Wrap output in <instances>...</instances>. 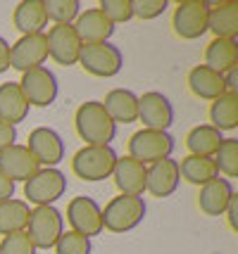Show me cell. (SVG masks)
Listing matches in <instances>:
<instances>
[{"mask_svg":"<svg viewBox=\"0 0 238 254\" xmlns=\"http://www.w3.org/2000/svg\"><path fill=\"white\" fill-rule=\"evenodd\" d=\"M212 162L217 166V174H224L229 178L238 176V140L236 138H224V143L219 145L215 155H212Z\"/></svg>","mask_w":238,"mask_h":254,"instance_id":"f546056e","label":"cell"},{"mask_svg":"<svg viewBox=\"0 0 238 254\" xmlns=\"http://www.w3.org/2000/svg\"><path fill=\"white\" fill-rule=\"evenodd\" d=\"M146 219V202L143 197L117 195L102 209V231L110 233H129L141 226Z\"/></svg>","mask_w":238,"mask_h":254,"instance_id":"3957f363","label":"cell"},{"mask_svg":"<svg viewBox=\"0 0 238 254\" xmlns=\"http://www.w3.org/2000/svg\"><path fill=\"white\" fill-rule=\"evenodd\" d=\"M26 150L34 155L41 169H57V164L65 159V140L50 126H38L29 133Z\"/></svg>","mask_w":238,"mask_h":254,"instance_id":"8fae6325","label":"cell"},{"mask_svg":"<svg viewBox=\"0 0 238 254\" xmlns=\"http://www.w3.org/2000/svg\"><path fill=\"white\" fill-rule=\"evenodd\" d=\"M46 17L53 24H74V19L81 14L79 0H43Z\"/></svg>","mask_w":238,"mask_h":254,"instance_id":"4dcf8cb0","label":"cell"},{"mask_svg":"<svg viewBox=\"0 0 238 254\" xmlns=\"http://www.w3.org/2000/svg\"><path fill=\"white\" fill-rule=\"evenodd\" d=\"M146 169L141 162L131 157H117V164L112 169V181L119 195H131V197H143L146 192Z\"/></svg>","mask_w":238,"mask_h":254,"instance_id":"e0dca14e","label":"cell"},{"mask_svg":"<svg viewBox=\"0 0 238 254\" xmlns=\"http://www.w3.org/2000/svg\"><path fill=\"white\" fill-rule=\"evenodd\" d=\"M83 71H88L91 76L98 78H112L122 71L124 66V55L122 50L112 43H93V45H81L79 62Z\"/></svg>","mask_w":238,"mask_h":254,"instance_id":"52a82bcc","label":"cell"},{"mask_svg":"<svg viewBox=\"0 0 238 254\" xmlns=\"http://www.w3.org/2000/svg\"><path fill=\"white\" fill-rule=\"evenodd\" d=\"M98 10L117 26V24H124L129 19H134V12H131V0H100Z\"/></svg>","mask_w":238,"mask_h":254,"instance_id":"d6a6232c","label":"cell"},{"mask_svg":"<svg viewBox=\"0 0 238 254\" xmlns=\"http://www.w3.org/2000/svg\"><path fill=\"white\" fill-rule=\"evenodd\" d=\"M234 186L227 178H212L210 183L200 186V192H198V207L205 216H224L229 202L234 197Z\"/></svg>","mask_w":238,"mask_h":254,"instance_id":"d6986e66","label":"cell"},{"mask_svg":"<svg viewBox=\"0 0 238 254\" xmlns=\"http://www.w3.org/2000/svg\"><path fill=\"white\" fill-rule=\"evenodd\" d=\"M207 31L215 33V38L236 41V36H238V2H234V0H224V2L210 5Z\"/></svg>","mask_w":238,"mask_h":254,"instance_id":"44dd1931","label":"cell"},{"mask_svg":"<svg viewBox=\"0 0 238 254\" xmlns=\"http://www.w3.org/2000/svg\"><path fill=\"white\" fill-rule=\"evenodd\" d=\"M169 7V0H131V12L134 17L150 22L164 14V10Z\"/></svg>","mask_w":238,"mask_h":254,"instance_id":"836d02e7","label":"cell"},{"mask_svg":"<svg viewBox=\"0 0 238 254\" xmlns=\"http://www.w3.org/2000/svg\"><path fill=\"white\" fill-rule=\"evenodd\" d=\"M74 126L86 145H110L117 135V124L107 117L98 100L81 102L74 114Z\"/></svg>","mask_w":238,"mask_h":254,"instance_id":"6da1fadb","label":"cell"},{"mask_svg":"<svg viewBox=\"0 0 238 254\" xmlns=\"http://www.w3.org/2000/svg\"><path fill=\"white\" fill-rule=\"evenodd\" d=\"M12 24L17 31H22V36L43 33V29L48 26L43 0H22L12 12Z\"/></svg>","mask_w":238,"mask_h":254,"instance_id":"603a6c76","label":"cell"},{"mask_svg":"<svg viewBox=\"0 0 238 254\" xmlns=\"http://www.w3.org/2000/svg\"><path fill=\"white\" fill-rule=\"evenodd\" d=\"M74 31L79 36L81 45H93V43H110L114 33V26L105 14H102L98 7H91V10L81 12L79 17L74 19Z\"/></svg>","mask_w":238,"mask_h":254,"instance_id":"2e32d148","label":"cell"},{"mask_svg":"<svg viewBox=\"0 0 238 254\" xmlns=\"http://www.w3.org/2000/svg\"><path fill=\"white\" fill-rule=\"evenodd\" d=\"M41 166L34 159V155L26 150V145H12L0 152V174L7 176L12 183L17 181H29Z\"/></svg>","mask_w":238,"mask_h":254,"instance_id":"ac0fdd59","label":"cell"},{"mask_svg":"<svg viewBox=\"0 0 238 254\" xmlns=\"http://www.w3.org/2000/svg\"><path fill=\"white\" fill-rule=\"evenodd\" d=\"M14 140H17V128L10 126V124L0 122V152L7 150V147H12Z\"/></svg>","mask_w":238,"mask_h":254,"instance_id":"d590c367","label":"cell"},{"mask_svg":"<svg viewBox=\"0 0 238 254\" xmlns=\"http://www.w3.org/2000/svg\"><path fill=\"white\" fill-rule=\"evenodd\" d=\"M117 164V152L112 145H83L72 157V171L74 176L86 183H98L112 176Z\"/></svg>","mask_w":238,"mask_h":254,"instance_id":"7a4b0ae2","label":"cell"},{"mask_svg":"<svg viewBox=\"0 0 238 254\" xmlns=\"http://www.w3.org/2000/svg\"><path fill=\"white\" fill-rule=\"evenodd\" d=\"M207 14H210V2L205 0H181L176 2L174 14H171V26L174 33L183 41H195L207 33Z\"/></svg>","mask_w":238,"mask_h":254,"instance_id":"ba28073f","label":"cell"},{"mask_svg":"<svg viewBox=\"0 0 238 254\" xmlns=\"http://www.w3.org/2000/svg\"><path fill=\"white\" fill-rule=\"evenodd\" d=\"M143 128L150 131H169L174 124V107L169 98L159 90H148L138 98V119Z\"/></svg>","mask_w":238,"mask_h":254,"instance_id":"7c38bea8","label":"cell"},{"mask_svg":"<svg viewBox=\"0 0 238 254\" xmlns=\"http://www.w3.org/2000/svg\"><path fill=\"white\" fill-rule=\"evenodd\" d=\"M205 66L224 76L238 66V43L229 38H212L205 48Z\"/></svg>","mask_w":238,"mask_h":254,"instance_id":"d4e9b609","label":"cell"},{"mask_svg":"<svg viewBox=\"0 0 238 254\" xmlns=\"http://www.w3.org/2000/svg\"><path fill=\"white\" fill-rule=\"evenodd\" d=\"M29 102L19 90V83L7 81L0 83V122L10 124L17 128V124H22L29 117Z\"/></svg>","mask_w":238,"mask_h":254,"instance_id":"7402d4cb","label":"cell"},{"mask_svg":"<svg viewBox=\"0 0 238 254\" xmlns=\"http://www.w3.org/2000/svg\"><path fill=\"white\" fill-rule=\"evenodd\" d=\"M48 60V41L46 31L43 33H31V36H22L19 41L10 45V66L17 71H29L36 66H46Z\"/></svg>","mask_w":238,"mask_h":254,"instance_id":"4fadbf2b","label":"cell"},{"mask_svg":"<svg viewBox=\"0 0 238 254\" xmlns=\"http://www.w3.org/2000/svg\"><path fill=\"white\" fill-rule=\"evenodd\" d=\"M179 176L183 181H188L193 186H205L212 178H217V166L212 162V157H198V155H186L179 162Z\"/></svg>","mask_w":238,"mask_h":254,"instance_id":"f1b7e54d","label":"cell"},{"mask_svg":"<svg viewBox=\"0 0 238 254\" xmlns=\"http://www.w3.org/2000/svg\"><path fill=\"white\" fill-rule=\"evenodd\" d=\"M67 192V176L60 169H38L24 181V202L34 207H53Z\"/></svg>","mask_w":238,"mask_h":254,"instance_id":"5b68a950","label":"cell"},{"mask_svg":"<svg viewBox=\"0 0 238 254\" xmlns=\"http://www.w3.org/2000/svg\"><path fill=\"white\" fill-rule=\"evenodd\" d=\"M174 135L169 131H150V128H141L129 138V157L141 162L143 166H150L159 162V159H167L174 152Z\"/></svg>","mask_w":238,"mask_h":254,"instance_id":"277c9868","label":"cell"},{"mask_svg":"<svg viewBox=\"0 0 238 254\" xmlns=\"http://www.w3.org/2000/svg\"><path fill=\"white\" fill-rule=\"evenodd\" d=\"M10 69V43L0 36V74Z\"/></svg>","mask_w":238,"mask_h":254,"instance_id":"f35d334b","label":"cell"},{"mask_svg":"<svg viewBox=\"0 0 238 254\" xmlns=\"http://www.w3.org/2000/svg\"><path fill=\"white\" fill-rule=\"evenodd\" d=\"M179 162L176 159H159L155 164H150L146 169V192H150L153 197H169L179 188Z\"/></svg>","mask_w":238,"mask_h":254,"instance_id":"9a60e30c","label":"cell"},{"mask_svg":"<svg viewBox=\"0 0 238 254\" xmlns=\"http://www.w3.org/2000/svg\"><path fill=\"white\" fill-rule=\"evenodd\" d=\"M34 245L29 240L26 233H12V235H5L2 243H0V254H36Z\"/></svg>","mask_w":238,"mask_h":254,"instance_id":"e575fe53","label":"cell"},{"mask_svg":"<svg viewBox=\"0 0 238 254\" xmlns=\"http://www.w3.org/2000/svg\"><path fill=\"white\" fill-rule=\"evenodd\" d=\"M100 105L114 124H134L138 119V95L129 88H112Z\"/></svg>","mask_w":238,"mask_h":254,"instance_id":"ffe728a7","label":"cell"},{"mask_svg":"<svg viewBox=\"0 0 238 254\" xmlns=\"http://www.w3.org/2000/svg\"><path fill=\"white\" fill-rule=\"evenodd\" d=\"M55 254H91L93 245L88 238H83L74 231H65L60 235V240L55 243Z\"/></svg>","mask_w":238,"mask_h":254,"instance_id":"1f68e13d","label":"cell"},{"mask_svg":"<svg viewBox=\"0 0 238 254\" xmlns=\"http://www.w3.org/2000/svg\"><path fill=\"white\" fill-rule=\"evenodd\" d=\"M224 88H227V93H238V66L224 74Z\"/></svg>","mask_w":238,"mask_h":254,"instance_id":"ab89813d","label":"cell"},{"mask_svg":"<svg viewBox=\"0 0 238 254\" xmlns=\"http://www.w3.org/2000/svg\"><path fill=\"white\" fill-rule=\"evenodd\" d=\"M48 57H53L57 64L72 66L79 62L81 41L72 24H53L46 33Z\"/></svg>","mask_w":238,"mask_h":254,"instance_id":"5bb4252c","label":"cell"},{"mask_svg":"<svg viewBox=\"0 0 238 254\" xmlns=\"http://www.w3.org/2000/svg\"><path fill=\"white\" fill-rule=\"evenodd\" d=\"M19 90L26 98L29 107H50L57 100L60 86H57V76L48 66H36L22 74Z\"/></svg>","mask_w":238,"mask_h":254,"instance_id":"9c48e42d","label":"cell"},{"mask_svg":"<svg viewBox=\"0 0 238 254\" xmlns=\"http://www.w3.org/2000/svg\"><path fill=\"white\" fill-rule=\"evenodd\" d=\"M24 233L36 250H50L65 233V216L55 207H34Z\"/></svg>","mask_w":238,"mask_h":254,"instance_id":"8992f818","label":"cell"},{"mask_svg":"<svg viewBox=\"0 0 238 254\" xmlns=\"http://www.w3.org/2000/svg\"><path fill=\"white\" fill-rule=\"evenodd\" d=\"M12 197H14V183L7 176L0 174V202H7Z\"/></svg>","mask_w":238,"mask_h":254,"instance_id":"74e56055","label":"cell"},{"mask_svg":"<svg viewBox=\"0 0 238 254\" xmlns=\"http://www.w3.org/2000/svg\"><path fill=\"white\" fill-rule=\"evenodd\" d=\"M188 88H191V93L195 98L207 100V102L222 98V95L227 93V88H224V76L212 71V69H207L205 64L193 66L191 71H188Z\"/></svg>","mask_w":238,"mask_h":254,"instance_id":"cb8c5ba5","label":"cell"},{"mask_svg":"<svg viewBox=\"0 0 238 254\" xmlns=\"http://www.w3.org/2000/svg\"><path fill=\"white\" fill-rule=\"evenodd\" d=\"M222 143H224V133L212 128L210 124L193 126L191 131H188V135H186L188 155H198V157H212L219 150Z\"/></svg>","mask_w":238,"mask_h":254,"instance_id":"4316f807","label":"cell"},{"mask_svg":"<svg viewBox=\"0 0 238 254\" xmlns=\"http://www.w3.org/2000/svg\"><path fill=\"white\" fill-rule=\"evenodd\" d=\"M67 223L69 231L79 233L83 238H95L102 233V209L100 204L88 195L72 197L67 204Z\"/></svg>","mask_w":238,"mask_h":254,"instance_id":"30bf717a","label":"cell"},{"mask_svg":"<svg viewBox=\"0 0 238 254\" xmlns=\"http://www.w3.org/2000/svg\"><path fill=\"white\" fill-rule=\"evenodd\" d=\"M210 126L219 133L238 128V93H224L210 105Z\"/></svg>","mask_w":238,"mask_h":254,"instance_id":"484cf974","label":"cell"},{"mask_svg":"<svg viewBox=\"0 0 238 254\" xmlns=\"http://www.w3.org/2000/svg\"><path fill=\"white\" fill-rule=\"evenodd\" d=\"M29 204L24 199H7L0 202V235H12V233H24L29 223Z\"/></svg>","mask_w":238,"mask_h":254,"instance_id":"83f0119b","label":"cell"},{"mask_svg":"<svg viewBox=\"0 0 238 254\" xmlns=\"http://www.w3.org/2000/svg\"><path fill=\"white\" fill-rule=\"evenodd\" d=\"M224 214H227L229 228L238 233V195H234V197H231V202H229V207H227V211H224Z\"/></svg>","mask_w":238,"mask_h":254,"instance_id":"8d00e7d4","label":"cell"}]
</instances>
